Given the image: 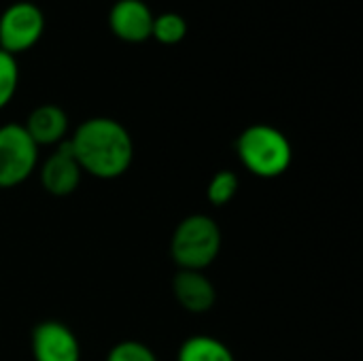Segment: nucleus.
Masks as SVG:
<instances>
[{
	"mask_svg": "<svg viewBox=\"0 0 363 361\" xmlns=\"http://www.w3.org/2000/svg\"><path fill=\"white\" fill-rule=\"evenodd\" d=\"M83 172L96 179H117L128 172L134 160V143L125 126L111 117H91L79 123L68 138Z\"/></svg>",
	"mask_w": 363,
	"mask_h": 361,
	"instance_id": "obj_1",
	"label": "nucleus"
},
{
	"mask_svg": "<svg viewBox=\"0 0 363 361\" xmlns=\"http://www.w3.org/2000/svg\"><path fill=\"white\" fill-rule=\"evenodd\" d=\"M240 164L259 179H277L287 172L294 160L289 138L274 126L253 123L236 138Z\"/></svg>",
	"mask_w": 363,
	"mask_h": 361,
	"instance_id": "obj_2",
	"label": "nucleus"
},
{
	"mask_svg": "<svg viewBox=\"0 0 363 361\" xmlns=\"http://www.w3.org/2000/svg\"><path fill=\"white\" fill-rule=\"evenodd\" d=\"M221 251V230L208 215L185 217L170 240L172 262L181 270H204Z\"/></svg>",
	"mask_w": 363,
	"mask_h": 361,
	"instance_id": "obj_3",
	"label": "nucleus"
},
{
	"mask_svg": "<svg viewBox=\"0 0 363 361\" xmlns=\"http://www.w3.org/2000/svg\"><path fill=\"white\" fill-rule=\"evenodd\" d=\"M45 28L43 9L30 0H17L0 13V49L17 57L40 43Z\"/></svg>",
	"mask_w": 363,
	"mask_h": 361,
	"instance_id": "obj_4",
	"label": "nucleus"
},
{
	"mask_svg": "<svg viewBox=\"0 0 363 361\" xmlns=\"http://www.w3.org/2000/svg\"><path fill=\"white\" fill-rule=\"evenodd\" d=\"M38 164V147L23 123L0 126V189L23 183Z\"/></svg>",
	"mask_w": 363,
	"mask_h": 361,
	"instance_id": "obj_5",
	"label": "nucleus"
},
{
	"mask_svg": "<svg viewBox=\"0 0 363 361\" xmlns=\"http://www.w3.org/2000/svg\"><path fill=\"white\" fill-rule=\"evenodd\" d=\"M155 13L145 0H117L108 11V30L123 43H145L151 38Z\"/></svg>",
	"mask_w": 363,
	"mask_h": 361,
	"instance_id": "obj_6",
	"label": "nucleus"
},
{
	"mask_svg": "<svg viewBox=\"0 0 363 361\" xmlns=\"http://www.w3.org/2000/svg\"><path fill=\"white\" fill-rule=\"evenodd\" d=\"M34 361H81L74 332L60 321H43L32 330Z\"/></svg>",
	"mask_w": 363,
	"mask_h": 361,
	"instance_id": "obj_7",
	"label": "nucleus"
},
{
	"mask_svg": "<svg viewBox=\"0 0 363 361\" xmlns=\"http://www.w3.org/2000/svg\"><path fill=\"white\" fill-rule=\"evenodd\" d=\"M55 147L57 149L40 166V183L47 189V194L64 198V196H70L79 187L83 170L68 140H62Z\"/></svg>",
	"mask_w": 363,
	"mask_h": 361,
	"instance_id": "obj_8",
	"label": "nucleus"
},
{
	"mask_svg": "<svg viewBox=\"0 0 363 361\" xmlns=\"http://www.w3.org/2000/svg\"><path fill=\"white\" fill-rule=\"evenodd\" d=\"M172 294L177 302L194 315L208 313L217 300L213 281L200 270H179L172 279Z\"/></svg>",
	"mask_w": 363,
	"mask_h": 361,
	"instance_id": "obj_9",
	"label": "nucleus"
},
{
	"mask_svg": "<svg viewBox=\"0 0 363 361\" xmlns=\"http://www.w3.org/2000/svg\"><path fill=\"white\" fill-rule=\"evenodd\" d=\"M23 128L36 147H53L66 140L68 115L57 104H40L28 115Z\"/></svg>",
	"mask_w": 363,
	"mask_h": 361,
	"instance_id": "obj_10",
	"label": "nucleus"
},
{
	"mask_svg": "<svg viewBox=\"0 0 363 361\" xmlns=\"http://www.w3.org/2000/svg\"><path fill=\"white\" fill-rule=\"evenodd\" d=\"M177 361H236L232 351L213 336H191L181 349Z\"/></svg>",
	"mask_w": 363,
	"mask_h": 361,
	"instance_id": "obj_11",
	"label": "nucleus"
},
{
	"mask_svg": "<svg viewBox=\"0 0 363 361\" xmlns=\"http://www.w3.org/2000/svg\"><path fill=\"white\" fill-rule=\"evenodd\" d=\"M187 32H189L187 19L177 11H166V13L155 15L153 28H151V38H155L160 45L174 47L185 40Z\"/></svg>",
	"mask_w": 363,
	"mask_h": 361,
	"instance_id": "obj_12",
	"label": "nucleus"
},
{
	"mask_svg": "<svg viewBox=\"0 0 363 361\" xmlns=\"http://www.w3.org/2000/svg\"><path fill=\"white\" fill-rule=\"evenodd\" d=\"M238 177L232 170H219L206 187V198L215 206H225L238 194Z\"/></svg>",
	"mask_w": 363,
	"mask_h": 361,
	"instance_id": "obj_13",
	"label": "nucleus"
},
{
	"mask_svg": "<svg viewBox=\"0 0 363 361\" xmlns=\"http://www.w3.org/2000/svg\"><path fill=\"white\" fill-rule=\"evenodd\" d=\"M17 85H19L17 57L0 49V111L13 100Z\"/></svg>",
	"mask_w": 363,
	"mask_h": 361,
	"instance_id": "obj_14",
	"label": "nucleus"
},
{
	"mask_svg": "<svg viewBox=\"0 0 363 361\" xmlns=\"http://www.w3.org/2000/svg\"><path fill=\"white\" fill-rule=\"evenodd\" d=\"M106 361H157V357L147 345L138 340H123L108 351Z\"/></svg>",
	"mask_w": 363,
	"mask_h": 361,
	"instance_id": "obj_15",
	"label": "nucleus"
}]
</instances>
